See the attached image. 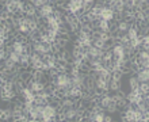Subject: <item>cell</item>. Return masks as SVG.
<instances>
[{
    "mask_svg": "<svg viewBox=\"0 0 149 122\" xmlns=\"http://www.w3.org/2000/svg\"><path fill=\"white\" fill-rule=\"evenodd\" d=\"M27 86L30 87L34 92H37V94H38V92H41V91H43L45 88H46L47 83L42 82V80H38V79H34V76H33V79L27 83Z\"/></svg>",
    "mask_w": 149,
    "mask_h": 122,
    "instance_id": "obj_13",
    "label": "cell"
},
{
    "mask_svg": "<svg viewBox=\"0 0 149 122\" xmlns=\"http://www.w3.org/2000/svg\"><path fill=\"white\" fill-rule=\"evenodd\" d=\"M65 11L72 15H83V0H67L65 3Z\"/></svg>",
    "mask_w": 149,
    "mask_h": 122,
    "instance_id": "obj_5",
    "label": "cell"
},
{
    "mask_svg": "<svg viewBox=\"0 0 149 122\" xmlns=\"http://www.w3.org/2000/svg\"><path fill=\"white\" fill-rule=\"evenodd\" d=\"M42 109H43V105L36 103L34 109L30 113V121H41V118H42Z\"/></svg>",
    "mask_w": 149,
    "mask_h": 122,
    "instance_id": "obj_15",
    "label": "cell"
},
{
    "mask_svg": "<svg viewBox=\"0 0 149 122\" xmlns=\"http://www.w3.org/2000/svg\"><path fill=\"white\" fill-rule=\"evenodd\" d=\"M50 75H52L50 83L54 86L56 94L60 92V91H63V90H67V88H69V87L72 86V76L68 71L58 69V71H53Z\"/></svg>",
    "mask_w": 149,
    "mask_h": 122,
    "instance_id": "obj_1",
    "label": "cell"
},
{
    "mask_svg": "<svg viewBox=\"0 0 149 122\" xmlns=\"http://www.w3.org/2000/svg\"><path fill=\"white\" fill-rule=\"evenodd\" d=\"M122 121H126V122H136V107L132 106V105H127V106L123 109Z\"/></svg>",
    "mask_w": 149,
    "mask_h": 122,
    "instance_id": "obj_11",
    "label": "cell"
},
{
    "mask_svg": "<svg viewBox=\"0 0 149 122\" xmlns=\"http://www.w3.org/2000/svg\"><path fill=\"white\" fill-rule=\"evenodd\" d=\"M76 45L81 47H90L94 45V36L90 31H84V30H79L77 37H76Z\"/></svg>",
    "mask_w": 149,
    "mask_h": 122,
    "instance_id": "obj_4",
    "label": "cell"
},
{
    "mask_svg": "<svg viewBox=\"0 0 149 122\" xmlns=\"http://www.w3.org/2000/svg\"><path fill=\"white\" fill-rule=\"evenodd\" d=\"M56 6L53 3H46V4H43L41 8H38V18L41 20H45L46 18H49V16L52 15H54V12H56Z\"/></svg>",
    "mask_w": 149,
    "mask_h": 122,
    "instance_id": "obj_7",
    "label": "cell"
},
{
    "mask_svg": "<svg viewBox=\"0 0 149 122\" xmlns=\"http://www.w3.org/2000/svg\"><path fill=\"white\" fill-rule=\"evenodd\" d=\"M127 86H129V90H137L138 86H140V82H138L137 76H136L134 72H132V75L127 79Z\"/></svg>",
    "mask_w": 149,
    "mask_h": 122,
    "instance_id": "obj_17",
    "label": "cell"
},
{
    "mask_svg": "<svg viewBox=\"0 0 149 122\" xmlns=\"http://www.w3.org/2000/svg\"><path fill=\"white\" fill-rule=\"evenodd\" d=\"M125 95L129 105L132 106H137L141 102H144V95H141L137 90H129V92H125Z\"/></svg>",
    "mask_w": 149,
    "mask_h": 122,
    "instance_id": "obj_10",
    "label": "cell"
},
{
    "mask_svg": "<svg viewBox=\"0 0 149 122\" xmlns=\"http://www.w3.org/2000/svg\"><path fill=\"white\" fill-rule=\"evenodd\" d=\"M84 115H86V110L80 105H76L73 107L61 110L58 121H84Z\"/></svg>",
    "mask_w": 149,
    "mask_h": 122,
    "instance_id": "obj_2",
    "label": "cell"
},
{
    "mask_svg": "<svg viewBox=\"0 0 149 122\" xmlns=\"http://www.w3.org/2000/svg\"><path fill=\"white\" fill-rule=\"evenodd\" d=\"M145 14H146V20H149V8L145 10Z\"/></svg>",
    "mask_w": 149,
    "mask_h": 122,
    "instance_id": "obj_21",
    "label": "cell"
},
{
    "mask_svg": "<svg viewBox=\"0 0 149 122\" xmlns=\"http://www.w3.org/2000/svg\"><path fill=\"white\" fill-rule=\"evenodd\" d=\"M137 91L141 95H145L146 92H149V83H140V86H138Z\"/></svg>",
    "mask_w": 149,
    "mask_h": 122,
    "instance_id": "obj_18",
    "label": "cell"
},
{
    "mask_svg": "<svg viewBox=\"0 0 149 122\" xmlns=\"http://www.w3.org/2000/svg\"><path fill=\"white\" fill-rule=\"evenodd\" d=\"M16 117V111L12 107V105H8L7 107L1 109V119L3 121H15Z\"/></svg>",
    "mask_w": 149,
    "mask_h": 122,
    "instance_id": "obj_12",
    "label": "cell"
},
{
    "mask_svg": "<svg viewBox=\"0 0 149 122\" xmlns=\"http://www.w3.org/2000/svg\"><path fill=\"white\" fill-rule=\"evenodd\" d=\"M144 122H149V109L144 111Z\"/></svg>",
    "mask_w": 149,
    "mask_h": 122,
    "instance_id": "obj_20",
    "label": "cell"
},
{
    "mask_svg": "<svg viewBox=\"0 0 149 122\" xmlns=\"http://www.w3.org/2000/svg\"><path fill=\"white\" fill-rule=\"evenodd\" d=\"M87 53H88V57H90V59H103V56H104L106 52L102 50V49H99V47H96L95 45H92V46L87 47Z\"/></svg>",
    "mask_w": 149,
    "mask_h": 122,
    "instance_id": "obj_14",
    "label": "cell"
},
{
    "mask_svg": "<svg viewBox=\"0 0 149 122\" xmlns=\"http://www.w3.org/2000/svg\"><path fill=\"white\" fill-rule=\"evenodd\" d=\"M99 19L106 20V22H113L115 19V11L111 6H109L107 3L103 4L102 10H100V14H99Z\"/></svg>",
    "mask_w": 149,
    "mask_h": 122,
    "instance_id": "obj_8",
    "label": "cell"
},
{
    "mask_svg": "<svg viewBox=\"0 0 149 122\" xmlns=\"http://www.w3.org/2000/svg\"><path fill=\"white\" fill-rule=\"evenodd\" d=\"M96 3H98V0H83V15H87Z\"/></svg>",
    "mask_w": 149,
    "mask_h": 122,
    "instance_id": "obj_16",
    "label": "cell"
},
{
    "mask_svg": "<svg viewBox=\"0 0 149 122\" xmlns=\"http://www.w3.org/2000/svg\"><path fill=\"white\" fill-rule=\"evenodd\" d=\"M30 43V49L31 52H36L38 54L41 56H46V54H50V53H56V49H54V43H49V42H42L39 40L36 41H31Z\"/></svg>",
    "mask_w": 149,
    "mask_h": 122,
    "instance_id": "obj_3",
    "label": "cell"
},
{
    "mask_svg": "<svg viewBox=\"0 0 149 122\" xmlns=\"http://www.w3.org/2000/svg\"><path fill=\"white\" fill-rule=\"evenodd\" d=\"M19 95L22 96L23 102L36 103V100H37V92H34V91H33L31 88L27 86V84H24V86L22 87V90H20Z\"/></svg>",
    "mask_w": 149,
    "mask_h": 122,
    "instance_id": "obj_9",
    "label": "cell"
},
{
    "mask_svg": "<svg viewBox=\"0 0 149 122\" xmlns=\"http://www.w3.org/2000/svg\"><path fill=\"white\" fill-rule=\"evenodd\" d=\"M141 40H142L141 49L149 50V34H142V36H141Z\"/></svg>",
    "mask_w": 149,
    "mask_h": 122,
    "instance_id": "obj_19",
    "label": "cell"
},
{
    "mask_svg": "<svg viewBox=\"0 0 149 122\" xmlns=\"http://www.w3.org/2000/svg\"><path fill=\"white\" fill-rule=\"evenodd\" d=\"M134 63L137 64L140 68H148L149 67V50L140 49V50L136 52Z\"/></svg>",
    "mask_w": 149,
    "mask_h": 122,
    "instance_id": "obj_6",
    "label": "cell"
}]
</instances>
